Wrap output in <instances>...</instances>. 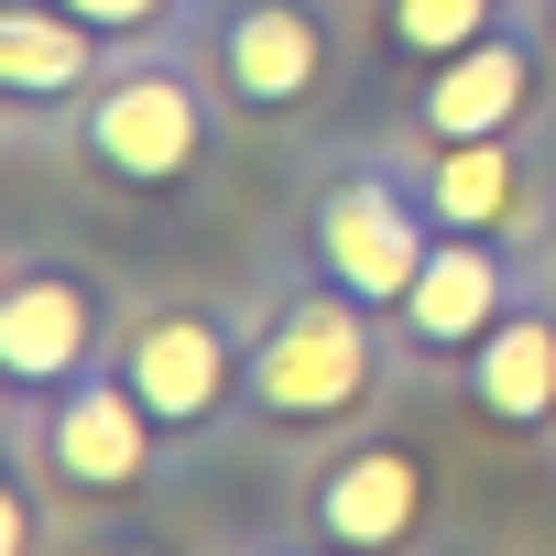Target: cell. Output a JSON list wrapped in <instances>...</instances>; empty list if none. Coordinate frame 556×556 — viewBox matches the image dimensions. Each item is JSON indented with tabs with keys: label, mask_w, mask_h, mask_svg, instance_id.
Instances as JSON below:
<instances>
[{
	"label": "cell",
	"mask_w": 556,
	"mask_h": 556,
	"mask_svg": "<svg viewBox=\"0 0 556 556\" xmlns=\"http://www.w3.org/2000/svg\"><path fill=\"white\" fill-rule=\"evenodd\" d=\"M382 393V306H361L350 285H285L273 317L251 328V393L240 415L273 426V437H317V426H350L361 404Z\"/></svg>",
	"instance_id": "obj_1"
},
{
	"label": "cell",
	"mask_w": 556,
	"mask_h": 556,
	"mask_svg": "<svg viewBox=\"0 0 556 556\" xmlns=\"http://www.w3.org/2000/svg\"><path fill=\"white\" fill-rule=\"evenodd\" d=\"M12 447H23L66 502H131V491L153 480L164 426H153V404L131 393V371L99 361L88 382H66V393H45V404H12Z\"/></svg>",
	"instance_id": "obj_2"
},
{
	"label": "cell",
	"mask_w": 556,
	"mask_h": 556,
	"mask_svg": "<svg viewBox=\"0 0 556 556\" xmlns=\"http://www.w3.org/2000/svg\"><path fill=\"white\" fill-rule=\"evenodd\" d=\"M306 251H317L328 285H350L361 306L393 317V306L415 295L426 251H437V218H426V197H415L404 164H350V175L317 186V207H306Z\"/></svg>",
	"instance_id": "obj_3"
},
{
	"label": "cell",
	"mask_w": 556,
	"mask_h": 556,
	"mask_svg": "<svg viewBox=\"0 0 556 556\" xmlns=\"http://www.w3.org/2000/svg\"><path fill=\"white\" fill-rule=\"evenodd\" d=\"M77 164L110 175V186H142V197L153 186H186L207 164V88L186 66H164V55L99 77L88 110H77Z\"/></svg>",
	"instance_id": "obj_4"
},
{
	"label": "cell",
	"mask_w": 556,
	"mask_h": 556,
	"mask_svg": "<svg viewBox=\"0 0 556 556\" xmlns=\"http://www.w3.org/2000/svg\"><path fill=\"white\" fill-rule=\"evenodd\" d=\"M110 361V285L88 262H12L0 285V393L45 404Z\"/></svg>",
	"instance_id": "obj_5"
},
{
	"label": "cell",
	"mask_w": 556,
	"mask_h": 556,
	"mask_svg": "<svg viewBox=\"0 0 556 556\" xmlns=\"http://www.w3.org/2000/svg\"><path fill=\"white\" fill-rule=\"evenodd\" d=\"M197 55H207L229 110L295 121L328 88V12L317 0H218V12L197 23Z\"/></svg>",
	"instance_id": "obj_6"
},
{
	"label": "cell",
	"mask_w": 556,
	"mask_h": 556,
	"mask_svg": "<svg viewBox=\"0 0 556 556\" xmlns=\"http://www.w3.org/2000/svg\"><path fill=\"white\" fill-rule=\"evenodd\" d=\"M121 371H131V393L153 404L164 437H207V426L240 415V393H251V339H240V317H218V306H175V317H142V328H131Z\"/></svg>",
	"instance_id": "obj_7"
},
{
	"label": "cell",
	"mask_w": 556,
	"mask_h": 556,
	"mask_svg": "<svg viewBox=\"0 0 556 556\" xmlns=\"http://www.w3.org/2000/svg\"><path fill=\"white\" fill-rule=\"evenodd\" d=\"M404 175H415L426 218L458 229V240L523 251V240L545 229V164L523 153V131H491V142H415Z\"/></svg>",
	"instance_id": "obj_8"
},
{
	"label": "cell",
	"mask_w": 556,
	"mask_h": 556,
	"mask_svg": "<svg viewBox=\"0 0 556 556\" xmlns=\"http://www.w3.org/2000/svg\"><path fill=\"white\" fill-rule=\"evenodd\" d=\"M534 110H545V23H502L469 55L426 66L415 142H491V131H523Z\"/></svg>",
	"instance_id": "obj_9"
},
{
	"label": "cell",
	"mask_w": 556,
	"mask_h": 556,
	"mask_svg": "<svg viewBox=\"0 0 556 556\" xmlns=\"http://www.w3.org/2000/svg\"><path fill=\"white\" fill-rule=\"evenodd\" d=\"M306 523H317V545H339V556H404L415 523H426V458H415L404 437L339 447V458L306 480Z\"/></svg>",
	"instance_id": "obj_10"
},
{
	"label": "cell",
	"mask_w": 556,
	"mask_h": 556,
	"mask_svg": "<svg viewBox=\"0 0 556 556\" xmlns=\"http://www.w3.org/2000/svg\"><path fill=\"white\" fill-rule=\"evenodd\" d=\"M513 295H523V273H513L502 240H458V229H437V251H426V273H415V295L393 306V339L426 350V361H469Z\"/></svg>",
	"instance_id": "obj_11"
},
{
	"label": "cell",
	"mask_w": 556,
	"mask_h": 556,
	"mask_svg": "<svg viewBox=\"0 0 556 556\" xmlns=\"http://www.w3.org/2000/svg\"><path fill=\"white\" fill-rule=\"evenodd\" d=\"M458 393H469V415H491V426H513V437H556V306L523 285L502 317H491V339L458 361Z\"/></svg>",
	"instance_id": "obj_12"
},
{
	"label": "cell",
	"mask_w": 556,
	"mask_h": 556,
	"mask_svg": "<svg viewBox=\"0 0 556 556\" xmlns=\"http://www.w3.org/2000/svg\"><path fill=\"white\" fill-rule=\"evenodd\" d=\"M99 34L55 0H0V99L12 110H55V99H88L99 88Z\"/></svg>",
	"instance_id": "obj_13"
},
{
	"label": "cell",
	"mask_w": 556,
	"mask_h": 556,
	"mask_svg": "<svg viewBox=\"0 0 556 556\" xmlns=\"http://www.w3.org/2000/svg\"><path fill=\"white\" fill-rule=\"evenodd\" d=\"M502 23H513V0H382V45L404 66H447L480 34H502Z\"/></svg>",
	"instance_id": "obj_14"
},
{
	"label": "cell",
	"mask_w": 556,
	"mask_h": 556,
	"mask_svg": "<svg viewBox=\"0 0 556 556\" xmlns=\"http://www.w3.org/2000/svg\"><path fill=\"white\" fill-rule=\"evenodd\" d=\"M55 12H77V23L99 34V45H153L175 0H55Z\"/></svg>",
	"instance_id": "obj_15"
},
{
	"label": "cell",
	"mask_w": 556,
	"mask_h": 556,
	"mask_svg": "<svg viewBox=\"0 0 556 556\" xmlns=\"http://www.w3.org/2000/svg\"><path fill=\"white\" fill-rule=\"evenodd\" d=\"M534 23H545V45H556V0H534Z\"/></svg>",
	"instance_id": "obj_16"
},
{
	"label": "cell",
	"mask_w": 556,
	"mask_h": 556,
	"mask_svg": "<svg viewBox=\"0 0 556 556\" xmlns=\"http://www.w3.org/2000/svg\"><path fill=\"white\" fill-rule=\"evenodd\" d=\"M110 556H164V545H110Z\"/></svg>",
	"instance_id": "obj_17"
},
{
	"label": "cell",
	"mask_w": 556,
	"mask_h": 556,
	"mask_svg": "<svg viewBox=\"0 0 556 556\" xmlns=\"http://www.w3.org/2000/svg\"><path fill=\"white\" fill-rule=\"evenodd\" d=\"M317 556H339V545H317Z\"/></svg>",
	"instance_id": "obj_18"
}]
</instances>
